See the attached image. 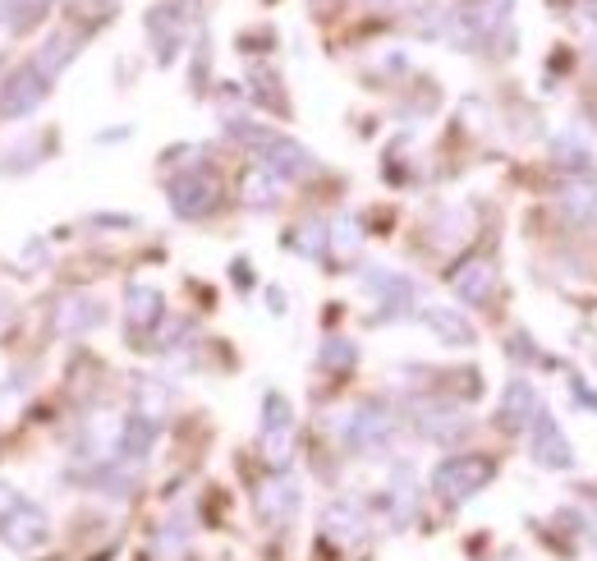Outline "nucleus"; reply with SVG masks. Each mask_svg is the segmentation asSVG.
Masks as SVG:
<instances>
[{
    "instance_id": "ddd939ff",
    "label": "nucleus",
    "mask_w": 597,
    "mask_h": 561,
    "mask_svg": "<svg viewBox=\"0 0 597 561\" xmlns=\"http://www.w3.org/2000/svg\"><path fill=\"white\" fill-rule=\"evenodd\" d=\"M97 322V304H88V299H65L56 313V327L60 332H83V327H92Z\"/></svg>"
},
{
    "instance_id": "f8f14e48",
    "label": "nucleus",
    "mask_w": 597,
    "mask_h": 561,
    "mask_svg": "<svg viewBox=\"0 0 597 561\" xmlns=\"http://www.w3.org/2000/svg\"><path fill=\"white\" fill-rule=\"evenodd\" d=\"M561 207L570 212L575 221H593L597 217V189L588 180H575V184H565V194H561Z\"/></svg>"
},
{
    "instance_id": "f03ea898",
    "label": "nucleus",
    "mask_w": 597,
    "mask_h": 561,
    "mask_svg": "<svg viewBox=\"0 0 597 561\" xmlns=\"http://www.w3.org/2000/svg\"><path fill=\"white\" fill-rule=\"evenodd\" d=\"M533 460H538L542 470H570L575 465V447H570V437L561 433V424H556L547 410L533 414Z\"/></svg>"
},
{
    "instance_id": "20e7f679",
    "label": "nucleus",
    "mask_w": 597,
    "mask_h": 561,
    "mask_svg": "<svg viewBox=\"0 0 597 561\" xmlns=\"http://www.w3.org/2000/svg\"><path fill=\"white\" fill-rule=\"evenodd\" d=\"M262 171L276 175V180H299V175L313 171V152H304L299 143L276 134L267 148H262Z\"/></svg>"
},
{
    "instance_id": "6e6552de",
    "label": "nucleus",
    "mask_w": 597,
    "mask_h": 561,
    "mask_svg": "<svg viewBox=\"0 0 597 561\" xmlns=\"http://www.w3.org/2000/svg\"><path fill=\"white\" fill-rule=\"evenodd\" d=\"M267 451L276 465L290 451V405H285V396H267Z\"/></svg>"
},
{
    "instance_id": "dca6fc26",
    "label": "nucleus",
    "mask_w": 597,
    "mask_h": 561,
    "mask_svg": "<svg viewBox=\"0 0 597 561\" xmlns=\"http://www.w3.org/2000/svg\"><path fill=\"white\" fill-rule=\"evenodd\" d=\"M294 506H299V488H294V483H271L267 497H262V511H267L271 520L294 516Z\"/></svg>"
},
{
    "instance_id": "423d86ee",
    "label": "nucleus",
    "mask_w": 597,
    "mask_h": 561,
    "mask_svg": "<svg viewBox=\"0 0 597 561\" xmlns=\"http://www.w3.org/2000/svg\"><path fill=\"white\" fill-rule=\"evenodd\" d=\"M501 428L506 433H519V428L533 424V414H538V391L529 387V382H506V391H501Z\"/></svg>"
},
{
    "instance_id": "39448f33",
    "label": "nucleus",
    "mask_w": 597,
    "mask_h": 561,
    "mask_svg": "<svg viewBox=\"0 0 597 561\" xmlns=\"http://www.w3.org/2000/svg\"><path fill=\"white\" fill-rule=\"evenodd\" d=\"M42 97H46V74L37 65H23L19 74L5 83L0 106H5V115H28L33 106H42Z\"/></svg>"
},
{
    "instance_id": "1a4fd4ad",
    "label": "nucleus",
    "mask_w": 597,
    "mask_h": 561,
    "mask_svg": "<svg viewBox=\"0 0 597 561\" xmlns=\"http://www.w3.org/2000/svg\"><path fill=\"white\" fill-rule=\"evenodd\" d=\"M423 322H428V327L446 345H474V327H469V322H464L455 309H441V304H432V309H423Z\"/></svg>"
},
{
    "instance_id": "a211bd4d",
    "label": "nucleus",
    "mask_w": 597,
    "mask_h": 561,
    "mask_svg": "<svg viewBox=\"0 0 597 561\" xmlns=\"http://www.w3.org/2000/svg\"><path fill=\"white\" fill-rule=\"evenodd\" d=\"M244 198H248V203H258V207H267L271 198H276V175H267V171L248 175V180H244Z\"/></svg>"
},
{
    "instance_id": "f3484780",
    "label": "nucleus",
    "mask_w": 597,
    "mask_h": 561,
    "mask_svg": "<svg viewBox=\"0 0 597 561\" xmlns=\"http://www.w3.org/2000/svg\"><path fill=\"white\" fill-rule=\"evenodd\" d=\"M147 442H152V424H147L143 414H134V419L124 424V433H120V447L134 456V451H147Z\"/></svg>"
},
{
    "instance_id": "7ed1b4c3",
    "label": "nucleus",
    "mask_w": 597,
    "mask_h": 561,
    "mask_svg": "<svg viewBox=\"0 0 597 561\" xmlns=\"http://www.w3.org/2000/svg\"><path fill=\"white\" fill-rule=\"evenodd\" d=\"M212 203H216V180L212 175L189 171V175H175V180H170V207H175L180 217H189V221L207 217Z\"/></svg>"
},
{
    "instance_id": "0eeeda50",
    "label": "nucleus",
    "mask_w": 597,
    "mask_h": 561,
    "mask_svg": "<svg viewBox=\"0 0 597 561\" xmlns=\"http://www.w3.org/2000/svg\"><path fill=\"white\" fill-rule=\"evenodd\" d=\"M451 286H455V295L464 299V304H487L492 299V290H496V267L492 263H469V267H460V272L451 276Z\"/></svg>"
},
{
    "instance_id": "aec40b11",
    "label": "nucleus",
    "mask_w": 597,
    "mask_h": 561,
    "mask_svg": "<svg viewBox=\"0 0 597 561\" xmlns=\"http://www.w3.org/2000/svg\"><path fill=\"white\" fill-rule=\"evenodd\" d=\"M322 364L327 368H350L354 364V345L350 341H331L327 350H322Z\"/></svg>"
},
{
    "instance_id": "4468645a",
    "label": "nucleus",
    "mask_w": 597,
    "mask_h": 561,
    "mask_svg": "<svg viewBox=\"0 0 597 561\" xmlns=\"http://www.w3.org/2000/svg\"><path fill=\"white\" fill-rule=\"evenodd\" d=\"M423 433L437 437V442H455L464 433V419L455 410H428L423 414Z\"/></svg>"
},
{
    "instance_id": "2eb2a0df",
    "label": "nucleus",
    "mask_w": 597,
    "mask_h": 561,
    "mask_svg": "<svg viewBox=\"0 0 597 561\" xmlns=\"http://www.w3.org/2000/svg\"><path fill=\"white\" fill-rule=\"evenodd\" d=\"M69 60H74V37L56 33L51 42L42 46V56H37V69H42V74H56V69H65Z\"/></svg>"
},
{
    "instance_id": "6ab92c4d",
    "label": "nucleus",
    "mask_w": 597,
    "mask_h": 561,
    "mask_svg": "<svg viewBox=\"0 0 597 561\" xmlns=\"http://www.w3.org/2000/svg\"><path fill=\"white\" fill-rule=\"evenodd\" d=\"M556 157H561V166H570V171H588V166H593L588 148H584V143L575 148V138H570V134H565L561 143H556Z\"/></svg>"
},
{
    "instance_id": "9b49d317",
    "label": "nucleus",
    "mask_w": 597,
    "mask_h": 561,
    "mask_svg": "<svg viewBox=\"0 0 597 561\" xmlns=\"http://www.w3.org/2000/svg\"><path fill=\"white\" fill-rule=\"evenodd\" d=\"M124 309H129V322H134V327H152V322H161V290L134 286L124 295Z\"/></svg>"
},
{
    "instance_id": "9d476101",
    "label": "nucleus",
    "mask_w": 597,
    "mask_h": 561,
    "mask_svg": "<svg viewBox=\"0 0 597 561\" xmlns=\"http://www.w3.org/2000/svg\"><path fill=\"white\" fill-rule=\"evenodd\" d=\"M386 433H391V419H386V410H377V405H363V410L354 414V424H350V442H354V447H372V442H382Z\"/></svg>"
},
{
    "instance_id": "412c9836",
    "label": "nucleus",
    "mask_w": 597,
    "mask_h": 561,
    "mask_svg": "<svg viewBox=\"0 0 597 561\" xmlns=\"http://www.w3.org/2000/svg\"><path fill=\"white\" fill-rule=\"evenodd\" d=\"M570 391H575V401L584 405V410H597V396H593V391L584 387V382H575V387H570Z\"/></svg>"
},
{
    "instance_id": "f257e3e1",
    "label": "nucleus",
    "mask_w": 597,
    "mask_h": 561,
    "mask_svg": "<svg viewBox=\"0 0 597 561\" xmlns=\"http://www.w3.org/2000/svg\"><path fill=\"white\" fill-rule=\"evenodd\" d=\"M496 474V465L487 456H451L446 465H437V474H432V488L446 497H474L478 488H487Z\"/></svg>"
}]
</instances>
